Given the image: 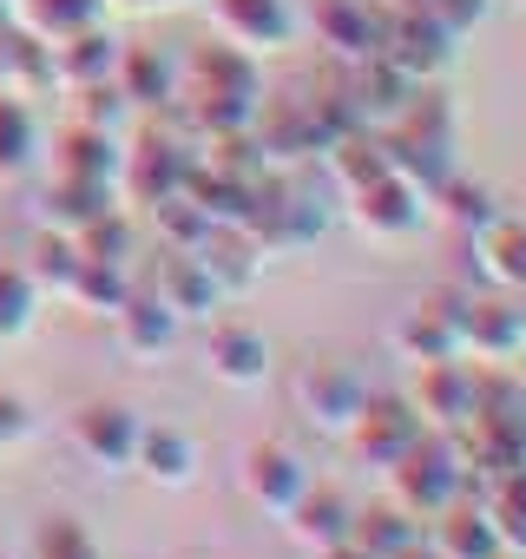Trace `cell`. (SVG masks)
I'll return each instance as SVG.
<instances>
[{
  "label": "cell",
  "mask_w": 526,
  "mask_h": 559,
  "mask_svg": "<svg viewBox=\"0 0 526 559\" xmlns=\"http://www.w3.org/2000/svg\"><path fill=\"white\" fill-rule=\"evenodd\" d=\"M382 145H388V165L421 191V198H434L461 165H454V152H461V119H454V106H447V93L441 86H415V99L382 126Z\"/></svg>",
  "instance_id": "obj_1"
},
{
  "label": "cell",
  "mask_w": 526,
  "mask_h": 559,
  "mask_svg": "<svg viewBox=\"0 0 526 559\" xmlns=\"http://www.w3.org/2000/svg\"><path fill=\"white\" fill-rule=\"evenodd\" d=\"M184 178H191V139L165 112H145V126L132 132V145H119V178H112L119 204L152 211V204L178 198Z\"/></svg>",
  "instance_id": "obj_2"
},
{
  "label": "cell",
  "mask_w": 526,
  "mask_h": 559,
  "mask_svg": "<svg viewBox=\"0 0 526 559\" xmlns=\"http://www.w3.org/2000/svg\"><path fill=\"white\" fill-rule=\"evenodd\" d=\"M382 480H388V500H395L402 513H415L421 526H428L441 507H454L461 493H474V487H467V467H461L454 435H421L395 467H382Z\"/></svg>",
  "instance_id": "obj_3"
},
{
  "label": "cell",
  "mask_w": 526,
  "mask_h": 559,
  "mask_svg": "<svg viewBox=\"0 0 526 559\" xmlns=\"http://www.w3.org/2000/svg\"><path fill=\"white\" fill-rule=\"evenodd\" d=\"M454 330L467 362H519L526 356V310L506 290H454Z\"/></svg>",
  "instance_id": "obj_4"
},
{
  "label": "cell",
  "mask_w": 526,
  "mask_h": 559,
  "mask_svg": "<svg viewBox=\"0 0 526 559\" xmlns=\"http://www.w3.org/2000/svg\"><path fill=\"white\" fill-rule=\"evenodd\" d=\"M316 474H310V461L290 448V441H250L243 454H237V487H243V500L263 513V520H284L297 500H303V487H310Z\"/></svg>",
  "instance_id": "obj_5"
},
{
  "label": "cell",
  "mask_w": 526,
  "mask_h": 559,
  "mask_svg": "<svg viewBox=\"0 0 526 559\" xmlns=\"http://www.w3.org/2000/svg\"><path fill=\"white\" fill-rule=\"evenodd\" d=\"M343 217H349L369 243H408V237L428 224V198H421L402 171H382V178L343 191Z\"/></svg>",
  "instance_id": "obj_6"
},
{
  "label": "cell",
  "mask_w": 526,
  "mask_h": 559,
  "mask_svg": "<svg viewBox=\"0 0 526 559\" xmlns=\"http://www.w3.org/2000/svg\"><path fill=\"white\" fill-rule=\"evenodd\" d=\"M290 395H297V415L316 428V435H349V421H356V408H362V395H369V382L349 369V362H330V356H310L297 376H290Z\"/></svg>",
  "instance_id": "obj_7"
},
{
  "label": "cell",
  "mask_w": 526,
  "mask_h": 559,
  "mask_svg": "<svg viewBox=\"0 0 526 559\" xmlns=\"http://www.w3.org/2000/svg\"><path fill=\"white\" fill-rule=\"evenodd\" d=\"M375 53H382L388 67H402L415 86H441V80L454 73V60H461V40H454L441 21H428V14H395V8H388Z\"/></svg>",
  "instance_id": "obj_8"
},
{
  "label": "cell",
  "mask_w": 526,
  "mask_h": 559,
  "mask_svg": "<svg viewBox=\"0 0 526 559\" xmlns=\"http://www.w3.org/2000/svg\"><path fill=\"white\" fill-rule=\"evenodd\" d=\"M211 34L230 40L237 53L263 60V53H284L303 34L297 0H211Z\"/></svg>",
  "instance_id": "obj_9"
},
{
  "label": "cell",
  "mask_w": 526,
  "mask_h": 559,
  "mask_svg": "<svg viewBox=\"0 0 526 559\" xmlns=\"http://www.w3.org/2000/svg\"><path fill=\"white\" fill-rule=\"evenodd\" d=\"M428 428H421V415L408 408V395H362V408H356V421H349V435H343V448L362 461V467H395L415 441H421Z\"/></svg>",
  "instance_id": "obj_10"
},
{
  "label": "cell",
  "mask_w": 526,
  "mask_h": 559,
  "mask_svg": "<svg viewBox=\"0 0 526 559\" xmlns=\"http://www.w3.org/2000/svg\"><path fill=\"white\" fill-rule=\"evenodd\" d=\"M250 145H256L263 171H303L310 158H323V145H316L310 112H303V99H297V93H263V99H256Z\"/></svg>",
  "instance_id": "obj_11"
},
{
  "label": "cell",
  "mask_w": 526,
  "mask_h": 559,
  "mask_svg": "<svg viewBox=\"0 0 526 559\" xmlns=\"http://www.w3.org/2000/svg\"><path fill=\"white\" fill-rule=\"evenodd\" d=\"M297 14H303V27L316 34V47H330L336 67L369 60V53L382 47V21H388L382 0H310V8H297Z\"/></svg>",
  "instance_id": "obj_12"
},
{
  "label": "cell",
  "mask_w": 526,
  "mask_h": 559,
  "mask_svg": "<svg viewBox=\"0 0 526 559\" xmlns=\"http://www.w3.org/2000/svg\"><path fill=\"white\" fill-rule=\"evenodd\" d=\"M408 408L421 415V428H428V435H454V428H467V415H474V362H467V356L415 362Z\"/></svg>",
  "instance_id": "obj_13"
},
{
  "label": "cell",
  "mask_w": 526,
  "mask_h": 559,
  "mask_svg": "<svg viewBox=\"0 0 526 559\" xmlns=\"http://www.w3.org/2000/svg\"><path fill=\"white\" fill-rule=\"evenodd\" d=\"M204 369L224 389H263L271 382V336L243 317H217L211 336H204Z\"/></svg>",
  "instance_id": "obj_14"
},
{
  "label": "cell",
  "mask_w": 526,
  "mask_h": 559,
  "mask_svg": "<svg viewBox=\"0 0 526 559\" xmlns=\"http://www.w3.org/2000/svg\"><path fill=\"white\" fill-rule=\"evenodd\" d=\"M178 323H211V310H224V290H217V276L204 270L198 250H165L158 257V276L145 284Z\"/></svg>",
  "instance_id": "obj_15"
},
{
  "label": "cell",
  "mask_w": 526,
  "mask_h": 559,
  "mask_svg": "<svg viewBox=\"0 0 526 559\" xmlns=\"http://www.w3.org/2000/svg\"><path fill=\"white\" fill-rule=\"evenodd\" d=\"M395 356L415 369V362H447V356H461V330H454V290H434V297H421V304H408L402 317H395Z\"/></svg>",
  "instance_id": "obj_16"
},
{
  "label": "cell",
  "mask_w": 526,
  "mask_h": 559,
  "mask_svg": "<svg viewBox=\"0 0 526 559\" xmlns=\"http://www.w3.org/2000/svg\"><path fill=\"white\" fill-rule=\"evenodd\" d=\"M73 448L86 467H106V474H125L132 467V448H139V415L125 402H86L73 415Z\"/></svg>",
  "instance_id": "obj_17"
},
{
  "label": "cell",
  "mask_w": 526,
  "mask_h": 559,
  "mask_svg": "<svg viewBox=\"0 0 526 559\" xmlns=\"http://www.w3.org/2000/svg\"><path fill=\"white\" fill-rule=\"evenodd\" d=\"M112 93L125 99V112H165L178 99V60L158 53V47H145V40H119Z\"/></svg>",
  "instance_id": "obj_18"
},
{
  "label": "cell",
  "mask_w": 526,
  "mask_h": 559,
  "mask_svg": "<svg viewBox=\"0 0 526 559\" xmlns=\"http://www.w3.org/2000/svg\"><path fill=\"white\" fill-rule=\"evenodd\" d=\"M343 93H349L356 126L382 132V126H388V119L415 99V80H408L402 67H388L382 53H369V60H349V67H343Z\"/></svg>",
  "instance_id": "obj_19"
},
{
  "label": "cell",
  "mask_w": 526,
  "mask_h": 559,
  "mask_svg": "<svg viewBox=\"0 0 526 559\" xmlns=\"http://www.w3.org/2000/svg\"><path fill=\"white\" fill-rule=\"evenodd\" d=\"M474 276L487 290H506V297H526V217L500 211L493 224H480L474 237Z\"/></svg>",
  "instance_id": "obj_20"
},
{
  "label": "cell",
  "mask_w": 526,
  "mask_h": 559,
  "mask_svg": "<svg viewBox=\"0 0 526 559\" xmlns=\"http://www.w3.org/2000/svg\"><path fill=\"white\" fill-rule=\"evenodd\" d=\"M47 53H53V93H86V86H106V80H112V67H119V34H112L106 21H93V27L53 40Z\"/></svg>",
  "instance_id": "obj_21"
},
{
  "label": "cell",
  "mask_w": 526,
  "mask_h": 559,
  "mask_svg": "<svg viewBox=\"0 0 526 559\" xmlns=\"http://www.w3.org/2000/svg\"><path fill=\"white\" fill-rule=\"evenodd\" d=\"M349 520H356V500L336 487V480H310L303 487V500L284 513V526H290V539L303 546V552H330V546H343L349 539Z\"/></svg>",
  "instance_id": "obj_22"
},
{
  "label": "cell",
  "mask_w": 526,
  "mask_h": 559,
  "mask_svg": "<svg viewBox=\"0 0 526 559\" xmlns=\"http://www.w3.org/2000/svg\"><path fill=\"white\" fill-rule=\"evenodd\" d=\"M119 204V191L112 185H93V178H47L40 191H34V224L40 230H67V237H80L93 217H106Z\"/></svg>",
  "instance_id": "obj_23"
},
{
  "label": "cell",
  "mask_w": 526,
  "mask_h": 559,
  "mask_svg": "<svg viewBox=\"0 0 526 559\" xmlns=\"http://www.w3.org/2000/svg\"><path fill=\"white\" fill-rule=\"evenodd\" d=\"M421 539H428L441 559H500V552H506L500 533H493V520H487V507H480L474 493H461L454 507H441Z\"/></svg>",
  "instance_id": "obj_24"
},
{
  "label": "cell",
  "mask_w": 526,
  "mask_h": 559,
  "mask_svg": "<svg viewBox=\"0 0 526 559\" xmlns=\"http://www.w3.org/2000/svg\"><path fill=\"white\" fill-rule=\"evenodd\" d=\"M112 343H119L132 362H152V356H165V349L178 343V317H171L152 290L132 284V297L112 310Z\"/></svg>",
  "instance_id": "obj_25"
},
{
  "label": "cell",
  "mask_w": 526,
  "mask_h": 559,
  "mask_svg": "<svg viewBox=\"0 0 526 559\" xmlns=\"http://www.w3.org/2000/svg\"><path fill=\"white\" fill-rule=\"evenodd\" d=\"M132 467L152 480V487H191L198 480V441L171 421H139V448H132Z\"/></svg>",
  "instance_id": "obj_26"
},
{
  "label": "cell",
  "mask_w": 526,
  "mask_h": 559,
  "mask_svg": "<svg viewBox=\"0 0 526 559\" xmlns=\"http://www.w3.org/2000/svg\"><path fill=\"white\" fill-rule=\"evenodd\" d=\"M0 93H21V99H47L53 93V53H47V40H34L14 21H0Z\"/></svg>",
  "instance_id": "obj_27"
},
{
  "label": "cell",
  "mask_w": 526,
  "mask_h": 559,
  "mask_svg": "<svg viewBox=\"0 0 526 559\" xmlns=\"http://www.w3.org/2000/svg\"><path fill=\"white\" fill-rule=\"evenodd\" d=\"M53 171L60 178H93V185H112L119 178V132H93V126H60L53 139Z\"/></svg>",
  "instance_id": "obj_28"
},
{
  "label": "cell",
  "mask_w": 526,
  "mask_h": 559,
  "mask_svg": "<svg viewBox=\"0 0 526 559\" xmlns=\"http://www.w3.org/2000/svg\"><path fill=\"white\" fill-rule=\"evenodd\" d=\"M40 165V112L21 93H0V185H14Z\"/></svg>",
  "instance_id": "obj_29"
},
{
  "label": "cell",
  "mask_w": 526,
  "mask_h": 559,
  "mask_svg": "<svg viewBox=\"0 0 526 559\" xmlns=\"http://www.w3.org/2000/svg\"><path fill=\"white\" fill-rule=\"evenodd\" d=\"M415 539H421V520L402 513L395 500H369V507H356V520H349V546L369 552V559H395V552L415 546Z\"/></svg>",
  "instance_id": "obj_30"
},
{
  "label": "cell",
  "mask_w": 526,
  "mask_h": 559,
  "mask_svg": "<svg viewBox=\"0 0 526 559\" xmlns=\"http://www.w3.org/2000/svg\"><path fill=\"white\" fill-rule=\"evenodd\" d=\"M8 14H14V27H27L34 40H67V34H80V27H93V21H106V0H8Z\"/></svg>",
  "instance_id": "obj_31"
},
{
  "label": "cell",
  "mask_w": 526,
  "mask_h": 559,
  "mask_svg": "<svg viewBox=\"0 0 526 559\" xmlns=\"http://www.w3.org/2000/svg\"><path fill=\"white\" fill-rule=\"evenodd\" d=\"M323 171H330V185H336V191H356V185H369V178H382V171H395V165H388L382 132L356 126V132H343V139L323 152Z\"/></svg>",
  "instance_id": "obj_32"
},
{
  "label": "cell",
  "mask_w": 526,
  "mask_h": 559,
  "mask_svg": "<svg viewBox=\"0 0 526 559\" xmlns=\"http://www.w3.org/2000/svg\"><path fill=\"white\" fill-rule=\"evenodd\" d=\"M474 500L487 507V520H493L500 546H506V552H526V467H506V474L480 480V487H474Z\"/></svg>",
  "instance_id": "obj_33"
},
{
  "label": "cell",
  "mask_w": 526,
  "mask_h": 559,
  "mask_svg": "<svg viewBox=\"0 0 526 559\" xmlns=\"http://www.w3.org/2000/svg\"><path fill=\"white\" fill-rule=\"evenodd\" d=\"M428 217H441V224H454L461 237H474L480 224H493L500 217V198L480 185V178H467V171H454L434 198H428Z\"/></svg>",
  "instance_id": "obj_34"
},
{
  "label": "cell",
  "mask_w": 526,
  "mask_h": 559,
  "mask_svg": "<svg viewBox=\"0 0 526 559\" xmlns=\"http://www.w3.org/2000/svg\"><path fill=\"white\" fill-rule=\"evenodd\" d=\"M125 297H132V270H125V263H93V257H80L73 284H67V304H73V310L112 323V310H119Z\"/></svg>",
  "instance_id": "obj_35"
},
{
  "label": "cell",
  "mask_w": 526,
  "mask_h": 559,
  "mask_svg": "<svg viewBox=\"0 0 526 559\" xmlns=\"http://www.w3.org/2000/svg\"><path fill=\"white\" fill-rule=\"evenodd\" d=\"M21 270L40 284V297H47V290H60V297H67L73 270H80V237H67V230H34V250H27V263H21Z\"/></svg>",
  "instance_id": "obj_36"
},
{
  "label": "cell",
  "mask_w": 526,
  "mask_h": 559,
  "mask_svg": "<svg viewBox=\"0 0 526 559\" xmlns=\"http://www.w3.org/2000/svg\"><path fill=\"white\" fill-rule=\"evenodd\" d=\"M40 317V284L21 270V263H0V349L21 343Z\"/></svg>",
  "instance_id": "obj_37"
},
{
  "label": "cell",
  "mask_w": 526,
  "mask_h": 559,
  "mask_svg": "<svg viewBox=\"0 0 526 559\" xmlns=\"http://www.w3.org/2000/svg\"><path fill=\"white\" fill-rule=\"evenodd\" d=\"M145 217H152V230H158V243H165V250H198V243L217 230V224H211L184 191H178V198H165V204H152Z\"/></svg>",
  "instance_id": "obj_38"
},
{
  "label": "cell",
  "mask_w": 526,
  "mask_h": 559,
  "mask_svg": "<svg viewBox=\"0 0 526 559\" xmlns=\"http://www.w3.org/2000/svg\"><path fill=\"white\" fill-rule=\"evenodd\" d=\"M132 250H139V230H132L125 204H112L106 217H93L80 230V257H93V263H125L132 270Z\"/></svg>",
  "instance_id": "obj_39"
},
{
  "label": "cell",
  "mask_w": 526,
  "mask_h": 559,
  "mask_svg": "<svg viewBox=\"0 0 526 559\" xmlns=\"http://www.w3.org/2000/svg\"><path fill=\"white\" fill-rule=\"evenodd\" d=\"M34 559H106V552H99V539L73 513H47L34 526Z\"/></svg>",
  "instance_id": "obj_40"
},
{
  "label": "cell",
  "mask_w": 526,
  "mask_h": 559,
  "mask_svg": "<svg viewBox=\"0 0 526 559\" xmlns=\"http://www.w3.org/2000/svg\"><path fill=\"white\" fill-rule=\"evenodd\" d=\"M73 99V126H93V132H119V112H125V99L112 93V80L106 86H86V93H67Z\"/></svg>",
  "instance_id": "obj_41"
},
{
  "label": "cell",
  "mask_w": 526,
  "mask_h": 559,
  "mask_svg": "<svg viewBox=\"0 0 526 559\" xmlns=\"http://www.w3.org/2000/svg\"><path fill=\"white\" fill-rule=\"evenodd\" d=\"M487 14H493V0H428V21H441L454 40H467Z\"/></svg>",
  "instance_id": "obj_42"
},
{
  "label": "cell",
  "mask_w": 526,
  "mask_h": 559,
  "mask_svg": "<svg viewBox=\"0 0 526 559\" xmlns=\"http://www.w3.org/2000/svg\"><path fill=\"white\" fill-rule=\"evenodd\" d=\"M27 435H34V415H27V402L0 389V448H14V441H27Z\"/></svg>",
  "instance_id": "obj_43"
},
{
  "label": "cell",
  "mask_w": 526,
  "mask_h": 559,
  "mask_svg": "<svg viewBox=\"0 0 526 559\" xmlns=\"http://www.w3.org/2000/svg\"><path fill=\"white\" fill-rule=\"evenodd\" d=\"M106 8H119V14H139V21H152V14H178V8H191V0H106Z\"/></svg>",
  "instance_id": "obj_44"
},
{
  "label": "cell",
  "mask_w": 526,
  "mask_h": 559,
  "mask_svg": "<svg viewBox=\"0 0 526 559\" xmlns=\"http://www.w3.org/2000/svg\"><path fill=\"white\" fill-rule=\"evenodd\" d=\"M395 559H441V552H434V546H428V539H415V546H402V552H395Z\"/></svg>",
  "instance_id": "obj_45"
},
{
  "label": "cell",
  "mask_w": 526,
  "mask_h": 559,
  "mask_svg": "<svg viewBox=\"0 0 526 559\" xmlns=\"http://www.w3.org/2000/svg\"><path fill=\"white\" fill-rule=\"evenodd\" d=\"M382 8H395V14H428V0H382Z\"/></svg>",
  "instance_id": "obj_46"
},
{
  "label": "cell",
  "mask_w": 526,
  "mask_h": 559,
  "mask_svg": "<svg viewBox=\"0 0 526 559\" xmlns=\"http://www.w3.org/2000/svg\"><path fill=\"white\" fill-rule=\"evenodd\" d=\"M323 559H369V552H356V546H349V539H343V546H330V552H323Z\"/></svg>",
  "instance_id": "obj_47"
},
{
  "label": "cell",
  "mask_w": 526,
  "mask_h": 559,
  "mask_svg": "<svg viewBox=\"0 0 526 559\" xmlns=\"http://www.w3.org/2000/svg\"><path fill=\"white\" fill-rule=\"evenodd\" d=\"M0 21H14V14H8V0H0Z\"/></svg>",
  "instance_id": "obj_48"
},
{
  "label": "cell",
  "mask_w": 526,
  "mask_h": 559,
  "mask_svg": "<svg viewBox=\"0 0 526 559\" xmlns=\"http://www.w3.org/2000/svg\"><path fill=\"white\" fill-rule=\"evenodd\" d=\"M500 559H519V552H500Z\"/></svg>",
  "instance_id": "obj_49"
},
{
  "label": "cell",
  "mask_w": 526,
  "mask_h": 559,
  "mask_svg": "<svg viewBox=\"0 0 526 559\" xmlns=\"http://www.w3.org/2000/svg\"><path fill=\"white\" fill-rule=\"evenodd\" d=\"M0 559H8V552H0Z\"/></svg>",
  "instance_id": "obj_50"
},
{
  "label": "cell",
  "mask_w": 526,
  "mask_h": 559,
  "mask_svg": "<svg viewBox=\"0 0 526 559\" xmlns=\"http://www.w3.org/2000/svg\"><path fill=\"white\" fill-rule=\"evenodd\" d=\"M519 8H526V0H519Z\"/></svg>",
  "instance_id": "obj_51"
},
{
  "label": "cell",
  "mask_w": 526,
  "mask_h": 559,
  "mask_svg": "<svg viewBox=\"0 0 526 559\" xmlns=\"http://www.w3.org/2000/svg\"><path fill=\"white\" fill-rule=\"evenodd\" d=\"M519 559H526V552H519Z\"/></svg>",
  "instance_id": "obj_52"
}]
</instances>
